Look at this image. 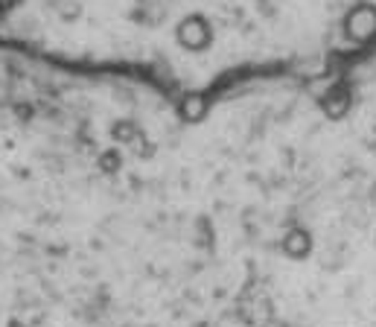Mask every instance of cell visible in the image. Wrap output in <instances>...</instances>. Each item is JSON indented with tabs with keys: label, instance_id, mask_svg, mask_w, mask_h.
I'll use <instances>...</instances> for the list:
<instances>
[{
	"label": "cell",
	"instance_id": "1",
	"mask_svg": "<svg viewBox=\"0 0 376 327\" xmlns=\"http://www.w3.org/2000/svg\"><path fill=\"white\" fill-rule=\"evenodd\" d=\"M0 41L100 74L216 79L376 44V0H18Z\"/></svg>",
	"mask_w": 376,
	"mask_h": 327
},
{
	"label": "cell",
	"instance_id": "2",
	"mask_svg": "<svg viewBox=\"0 0 376 327\" xmlns=\"http://www.w3.org/2000/svg\"><path fill=\"white\" fill-rule=\"evenodd\" d=\"M15 4H18V0H0V21L6 18V12H9V9L15 6Z\"/></svg>",
	"mask_w": 376,
	"mask_h": 327
}]
</instances>
